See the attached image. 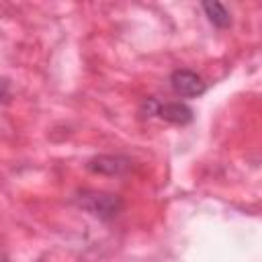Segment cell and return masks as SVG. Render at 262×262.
<instances>
[{
	"instance_id": "6",
	"label": "cell",
	"mask_w": 262,
	"mask_h": 262,
	"mask_svg": "<svg viewBox=\"0 0 262 262\" xmlns=\"http://www.w3.org/2000/svg\"><path fill=\"white\" fill-rule=\"evenodd\" d=\"M8 98H10V84L4 78H0V100L6 102Z\"/></svg>"
},
{
	"instance_id": "5",
	"label": "cell",
	"mask_w": 262,
	"mask_h": 262,
	"mask_svg": "<svg viewBox=\"0 0 262 262\" xmlns=\"http://www.w3.org/2000/svg\"><path fill=\"white\" fill-rule=\"evenodd\" d=\"M201 8L205 10V16L209 18V23L217 29H225L231 25V14L229 10L221 4V2H203Z\"/></svg>"
},
{
	"instance_id": "1",
	"label": "cell",
	"mask_w": 262,
	"mask_h": 262,
	"mask_svg": "<svg viewBox=\"0 0 262 262\" xmlns=\"http://www.w3.org/2000/svg\"><path fill=\"white\" fill-rule=\"evenodd\" d=\"M76 203L92 213L94 217L98 219H113L119 215L121 207H123V201L117 196V194H108V192H96V190H82L78 196H76Z\"/></svg>"
},
{
	"instance_id": "4",
	"label": "cell",
	"mask_w": 262,
	"mask_h": 262,
	"mask_svg": "<svg viewBox=\"0 0 262 262\" xmlns=\"http://www.w3.org/2000/svg\"><path fill=\"white\" fill-rule=\"evenodd\" d=\"M154 115L174 125H188L194 119V111L184 102H160L158 100Z\"/></svg>"
},
{
	"instance_id": "2",
	"label": "cell",
	"mask_w": 262,
	"mask_h": 262,
	"mask_svg": "<svg viewBox=\"0 0 262 262\" xmlns=\"http://www.w3.org/2000/svg\"><path fill=\"white\" fill-rule=\"evenodd\" d=\"M170 86L174 94L182 98H194L207 90V84L203 82V78L192 70H174L170 74Z\"/></svg>"
},
{
	"instance_id": "3",
	"label": "cell",
	"mask_w": 262,
	"mask_h": 262,
	"mask_svg": "<svg viewBox=\"0 0 262 262\" xmlns=\"http://www.w3.org/2000/svg\"><path fill=\"white\" fill-rule=\"evenodd\" d=\"M86 168L94 174L121 176L131 168V160L125 156H96L86 164Z\"/></svg>"
}]
</instances>
